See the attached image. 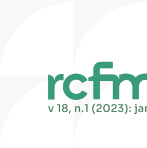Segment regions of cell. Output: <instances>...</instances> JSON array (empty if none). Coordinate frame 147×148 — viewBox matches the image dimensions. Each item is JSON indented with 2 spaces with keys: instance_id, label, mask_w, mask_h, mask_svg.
<instances>
[{
  "instance_id": "obj_1",
  "label": "cell",
  "mask_w": 147,
  "mask_h": 148,
  "mask_svg": "<svg viewBox=\"0 0 147 148\" xmlns=\"http://www.w3.org/2000/svg\"><path fill=\"white\" fill-rule=\"evenodd\" d=\"M88 81L93 82V99H99L100 98V81H112L113 82V99H119V86L120 82L119 77L114 74L99 75L96 76H90L88 79Z\"/></svg>"
},
{
  "instance_id": "obj_2",
  "label": "cell",
  "mask_w": 147,
  "mask_h": 148,
  "mask_svg": "<svg viewBox=\"0 0 147 148\" xmlns=\"http://www.w3.org/2000/svg\"><path fill=\"white\" fill-rule=\"evenodd\" d=\"M74 80H78L81 83H84L87 81L88 79L80 73L71 74L65 79L63 84V90L65 95L70 99L73 100H80L84 98L87 95V92L84 91H81L78 94L72 92L70 90V83Z\"/></svg>"
},
{
  "instance_id": "obj_3",
  "label": "cell",
  "mask_w": 147,
  "mask_h": 148,
  "mask_svg": "<svg viewBox=\"0 0 147 148\" xmlns=\"http://www.w3.org/2000/svg\"><path fill=\"white\" fill-rule=\"evenodd\" d=\"M119 82L121 83L123 81L127 80L130 81L132 85V99H139V86L140 82L137 78L133 75L129 73H122L119 75Z\"/></svg>"
},
{
  "instance_id": "obj_4",
  "label": "cell",
  "mask_w": 147,
  "mask_h": 148,
  "mask_svg": "<svg viewBox=\"0 0 147 148\" xmlns=\"http://www.w3.org/2000/svg\"><path fill=\"white\" fill-rule=\"evenodd\" d=\"M63 74L58 75L54 79L53 76L48 75V99L54 100L55 99V86L59 80H63Z\"/></svg>"
},
{
  "instance_id": "obj_5",
  "label": "cell",
  "mask_w": 147,
  "mask_h": 148,
  "mask_svg": "<svg viewBox=\"0 0 147 148\" xmlns=\"http://www.w3.org/2000/svg\"><path fill=\"white\" fill-rule=\"evenodd\" d=\"M136 77L137 78V79L138 80V81L140 83L142 80H147V73L140 74V75H138L137 76H136Z\"/></svg>"
}]
</instances>
